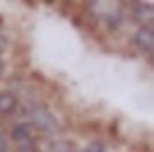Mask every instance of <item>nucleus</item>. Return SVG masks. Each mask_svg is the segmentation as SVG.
Returning a JSON list of instances; mask_svg holds the SVG:
<instances>
[{
    "label": "nucleus",
    "mask_w": 154,
    "mask_h": 152,
    "mask_svg": "<svg viewBox=\"0 0 154 152\" xmlns=\"http://www.w3.org/2000/svg\"><path fill=\"white\" fill-rule=\"evenodd\" d=\"M131 46L143 57L152 61L154 55V29H137L131 34Z\"/></svg>",
    "instance_id": "20e7f679"
},
{
    "label": "nucleus",
    "mask_w": 154,
    "mask_h": 152,
    "mask_svg": "<svg viewBox=\"0 0 154 152\" xmlns=\"http://www.w3.org/2000/svg\"><path fill=\"white\" fill-rule=\"evenodd\" d=\"M78 152H106V143L103 139H91V141L86 143V147L80 148Z\"/></svg>",
    "instance_id": "6e6552de"
},
{
    "label": "nucleus",
    "mask_w": 154,
    "mask_h": 152,
    "mask_svg": "<svg viewBox=\"0 0 154 152\" xmlns=\"http://www.w3.org/2000/svg\"><path fill=\"white\" fill-rule=\"evenodd\" d=\"M99 21H101L103 25L106 27V31L118 32V31L124 27V23H126V15H124V11H122L120 8H116V10H106V11H101Z\"/></svg>",
    "instance_id": "423d86ee"
},
{
    "label": "nucleus",
    "mask_w": 154,
    "mask_h": 152,
    "mask_svg": "<svg viewBox=\"0 0 154 152\" xmlns=\"http://www.w3.org/2000/svg\"><path fill=\"white\" fill-rule=\"evenodd\" d=\"M46 152H78V147L69 139H51Z\"/></svg>",
    "instance_id": "0eeeda50"
},
{
    "label": "nucleus",
    "mask_w": 154,
    "mask_h": 152,
    "mask_svg": "<svg viewBox=\"0 0 154 152\" xmlns=\"http://www.w3.org/2000/svg\"><path fill=\"white\" fill-rule=\"evenodd\" d=\"M116 2L120 4L122 8H129V6H131V4H135V2H137V0H116Z\"/></svg>",
    "instance_id": "9b49d317"
},
{
    "label": "nucleus",
    "mask_w": 154,
    "mask_h": 152,
    "mask_svg": "<svg viewBox=\"0 0 154 152\" xmlns=\"http://www.w3.org/2000/svg\"><path fill=\"white\" fill-rule=\"evenodd\" d=\"M8 46H10V42H8V38H4L2 34H0V55L4 53L6 50H8Z\"/></svg>",
    "instance_id": "9d476101"
},
{
    "label": "nucleus",
    "mask_w": 154,
    "mask_h": 152,
    "mask_svg": "<svg viewBox=\"0 0 154 152\" xmlns=\"http://www.w3.org/2000/svg\"><path fill=\"white\" fill-rule=\"evenodd\" d=\"M0 152H11V143L4 129H0Z\"/></svg>",
    "instance_id": "1a4fd4ad"
},
{
    "label": "nucleus",
    "mask_w": 154,
    "mask_h": 152,
    "mask_svg": "<svg viewBox=\"0 0 154 152\" xmlns=\"http://www.w3.org/2000/svg\"><path fill=\"white\" fill-rule=\"evenodd\" d=\"M6 133H8V139H10L11 144H23V143L38 141L36 131H34L23 118L15 120L14 124H10V127H8V131H6Z\"/></svg>",
    "instance_id": "7ed1b4c3"
},
{
    "label": "nucleus",
    "mask_w": 154,
    "mask_h": 152,
    "mask_svg": "<svg viewBox=\"0 0 154 152\" xmlns=\"http://www.w3.org/2000/svg\"><path fill=\"white\" fill-rule=\"evenodd\" d=\"M82 2H84V4H88V2H91V0H82Z\"/></svg>",
    "instance_id": "ddd939ff"
},
{
    "label": "nucleus",
    "mask_w": 154,
    "mask_h": 152,
    "mask_svg": "<svg viewBox=\"0 0 154 152\" xmlns=\"http://www.w3.org/2000/svg\"><path fill=\"white\" fill-rule=\"evenodd\" d=\"M19 116L32 127L34 131H36L38 137L40 135H42V137H53V135L59 133V129H61L57 116L53 114L44 103H38V105H32V107L21 108Z\"/></svg>",
    "instance_id": "f257e3e1"
},
{
    "label": "nucleus",
    "mask_w": 154,
    "mask_h": 152,
    "mask_svg": "<svg viewBox=\"0 0 154 152\" xmlns=\"http://www.w3.org/2000/svg\"><path fill=\"white\" fill-rule=\"evenodd\" d=\"M40 152H42V150H40Z\"/></svg>",
    "instance_id": "4468645a"
},
{
    "label": "nucleus",
    "mask_w": 154,
    "mask_h": 152,
    "mask_svg": "<svg viewBox=\"0 0 154 152\" xmlns=\"http://www.w3.org/2000/svg\"><path fill=\"white\" fill-rule=\"evenodd\" d=\"M21 114V97L14 90H0V118H15Z\"/></svg>",
    "instance_id": "39448f33"
},
{
    "label": "nucleus",
    "mask_w": 154,
    "mask_h": 152,
    "mask_svg": "<svg viewBox=\"0 0 154 152\" xmlns=\"http://www.w3.org/2000/svg\"><path fill=\"white\" fill-rule=\"evenodd\" d=\"M4 72H6V65H4V61H2V57H0V80H2Z\"/></svg>",
    "instance_id": "f8f14e48"
},
{
    "label": "nucleus",
    "mask_w": 154,
    "mask_h": 152,
    "mask_svg": "<svg viewBox=\"0 0 154 152\" xmlns=\"http://www.w3.org/2000/svg\"><path fill=\"white\" fill-rule=\"evenodd\" d=\"M129 17L139 29H154V6L149 0H137L129 6Z\"/></svg>",
    "instance_id": "f03ea898"
}]
</instances>
